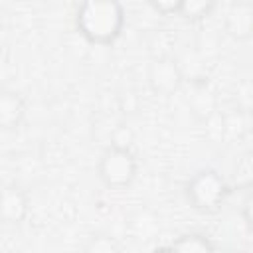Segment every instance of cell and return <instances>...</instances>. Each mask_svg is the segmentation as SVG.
Returning <instances> with one entry per match:
<instances>
[{"label": "cell", "instance_id": "cell-7", "mask_svg": "<svg viewBox=\"0 0 253 253\" xmlns=\"http://www.w3.org/2000/svg\"><path fill=\"white\" fill-rule=\"evenodd\" d=\"M26 117V101L18 91L4 89L0 95V126L4 130H14L22 125Z\"/></svg>", "mask_w": 253, "mask_h": 253}, {"label": "cell", "instance_id": "cell-8", "mask_svg": "<svg viewBox=\"0 0 253 253\" xmlns=\"http://www.w3.org/2000/svg\"><path fill=\"white\" fill-rule=\"evenodd\" d=\"M188 107L196 119L208 121L217 111V99L206 83H196L192 89V95L188 97Z\"/></svg>", "mask_w": 253, "mask_h": 253}, {"label": "cell", "instance_id": "cell-12", "mask_svg": "<svg viewBox=\"0 0 253 253\" xmlns=\"http://www.w3.org/2000/svg\"><path fill=\"white\" fill-rule=\"evenodd\" d=\"M233 101H235L237 111H241V113L253 111V77H247L235 85Z\"/></svg>", "mask_w": 253, "mask_h": 253}, {"label": "cell", "instance_id": "cell-14", "mask_svg": "<svg viewBox=\"0 0 253 253\" xmlns=\"http://www.w3.org/2000/svg\"><path fill=\"white\" fill-rule=\"evenodd\" d=\"M241 215H243V221L247 223V227H249V229H253V192L243 200Z\"/></svg>", "mask_w": 253, "mask_h": 253}, {"label": "cell", "instance_id": "cell-11", "mask_svg": "<svg viewBox=\"0 0 253 253\" xmlns=\"http://www.w3.org/2000/svg\"><path fill=\"white\" fill-rule=\"evenodd\" d=\"M81 253H121V247L113 235L97 231V233H91L87 237Z\"/></svg>", "mask_w": 253, "mask_h": 253}, {"label": "cell", "instance_id": "cell-6", "mask_svg": "<svg viewBox=\"0 0 253 253\" xmlns=\"http://www.w3.org/2000/svg\"><path fill=\"white\" fill-rule=\"evenodd\" d=\"M225 30L235 40L253 36V2H233L225 14Z\"/></svg>", "mask_w": 253, "mask_h": 253}, {"label": "cell", "instance_id": "cell-4", "mask_svg": "<svg viewBox=\"0 0 253 253\" xmlns=\"http://www.w3.org/2000/svg\"><path fill=\"white\" fill-rule=\"evenodd\" d=\"M184 81V69L180 61L170 55H160L148 65V85L158 95H174Z\"/></svg>", "mask_w": 253, "mask_h": 253}, {"label": "cell", "instance_id": "cell-3", "mask_svg": "<svg viewBox=\"0 0 253 253\" xmlns=\"http://www.w3.org/2000/svg\"><path fill=\"white\" fill-rule=\"evenodd\" d=\"M138 174V160L134 152L126 146L109 144L97 162V176L99 180L111 190L128 188Z\"/></svg>", "mask_w": 253, "mask_h": 253}, {"label": "cell", "instance_id": "cell-10", "mask_svg": "<svg viewBox=\"0 0 253 253\" xmlns=\"http://www.w3.org/2000/svg\"><path fill=\"white\" fill-rule=\"evenodd\" d=\"M215 6L217 4L210 2V0H180L178 16L186 18V20H192V22H198V20L208 18L215 10Z\"/></svg>", "mask_w": 253, "mask_h": 253}, {"label": "cell", "instance_id": "cell-5", "mask_svg": "<svg viewBox=\"0 0 253 253\" xmlns=\"http://www.w3.org/2000/svg\"><path fill=\"white\" fill-rule=\"evenodd\" d=\"M28 211H30V200L26 190L16 182L6 184L2 190V202H0L2 221L8 225H18L26 219Z\"/></svg>", "mask_w": 253, "mask_h": 253}, {"label": "cell", "instance_id": "cell-1", "mask_svg": "<svg viewBox=\"0 0 253 253\" xmlns=\"http://www.w3.org/2000/svg\"><path fill=\"white\" fill-rule=\"evenodd\" d=\"M77 32L95 45H111L125 28V8L115 0H89L75 12Z\"/></svg>", "mask_w": 253, "mask_h": 253}, {"label": "cell", "instance_id": "cell-9", "mask_svg": "<svg viewBox=\"0 0 253 253\" xmlns=\"http://www.w3.org/2000/svg\"><path fill=\"white\" fill-rule=\"evenodd\" d=\"M168 253H215V245L206 233L188 231L170 243Z\"/></svg>", "mask_w": 253, "mask_h": 253}, {"label": "cell", "instance_id": "cell-13", "mask_svg": "<svg viewBox=\"0 0 253 253\" xmlns=\"http://www.w3.org/2000/svg\"><path fill=\"white\" fill-rule=\"evenodd\" d=\"M148 6L162 16H178L180 12V0H150Z\"/></svg>", "mask_w": 253, "mask_h": 253}, {"label": "cell", "instance_id": "cell-2", "mask_svg": "<svg viewBox=\"0 0 253 253\" xmlns=\"http://www.w3.org/2000/svg\"><path fill=\"white\" fill-rule=\"evenodd\" d=\"M227 194H229V186L225 178L213 168L198 170L184 186L186 202L200 213L217 211L223 206Z\"/></svg>", "mask_w": 253, "mask_h": 253}, {"label": "cell", "instance_id": "cell-15", "mask_svg": "<svg viewBox=\"0 0 253 253\" xmlns=\"http://www.w3.org/2000/svg\"><path fill=\"white\" fill-rule=\"evenodd\" d=\"M231 253H243V251H231Z\"/></svg>", "mask_w": 253, "mask_h": 253}]
</instances>
